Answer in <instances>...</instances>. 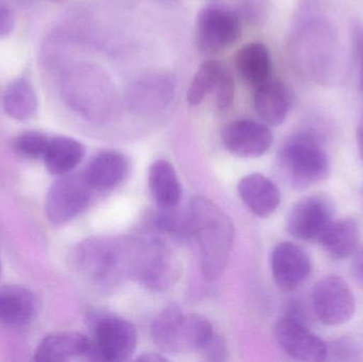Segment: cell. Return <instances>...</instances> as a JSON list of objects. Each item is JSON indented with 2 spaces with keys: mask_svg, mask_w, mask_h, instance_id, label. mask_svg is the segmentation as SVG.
I'll list each match as a JSON object with an SVG mask.
<instances>
[{
  "mask_svg": "<svg viewBox=\"0 0 363 362\" xmlns=\"http://www.w3.org/2000/svg\"><path fill=\"white\" fill-rule=\"evenodd\" d=\"M192 233L200 250V266L207 281L219 280L228 267L234 244V223L215 202L203 196L190 201Z\"/></svg>",
  "mask_w": 363,
  "mask_h": 362,
  "instance_id": "6da1fadb",
  "label": "cell"
},
{
  "mask_svg": "<svg viewBox=\"0 0 363 362\" xmlns=\"http://www.w3.org/2000/svg\"><path fill=\"white\" fill-rule=\"evenodd\" d=\"M61 94L74 113L89 120L106 118L116 99L110 77L102 68L87 64L74 66L64 74Z\"/></svg>",
  "mask_w": 363,
  "mask_h": 362,
  "instance_id": "7a4b0ae2",
  "label": "cell"
},
{
  "mask_svg": "<svg viewBox=\"0 0 363 362\" xmlns=\"http://www.w3.org/2000/svg\"><path fill=\"white\" fill-rule=\"evenodd\" d=\"M76 271L94 286L108 289L128 276V239L91 237L74 248Z\"/></svg>",
  "mask_w": 363,
  "mask_h": 362,
  "instance_id": "3957f363",
  "label": "cell"
},
{
  "mask_svg": "<svg viewBox=\"0 0 363 362\" xmlns=\"http://www.w3.org/2000/svg\"><path fill=\"white\" fill-rule=\"evenodd\" d=\"M180 264L172 251L157 238L128 240V276L146 288L163 291L176 284Z\"/></svg>",
  "mask_w": 363,
  "mask_h": 362,
  "instance_id": "277c9868",
  "label": "cell"
},
{
  "mask_svg": "<svg viewBox=\"0 0 363 362\" xmlns=\"http://www.w3.org/2000/svg\"><path fill=\"white\" fill-rule=\"evenodd\" d=\"M279 162L296 188H307L323 182L330 174L328 154L308 132H298L286 140L279 152Z\"/></svg>",
  "mask_w": 363,
  "mask_h": 362,
  "instance_id": "5b68a950",
  "label": "cell"
},
{
  "mask_svg": "<svg viewBox=\"0 0 363 362\" xmlns=\"http://www.w3.org/2000/svg\"><path fill=\"white\" fill-rule=\"evenodd\" d=\"M91 329L89 361L119 362L131 358L138 346V332L127 319L104 310L87 315Z\"/></svg>",
  "mask_w": 363,
  "mask_h": 362,
  "instance_id": "8992f818",
  "label": "cell"
},
{
  "mask_svg": "<svg viewBox=\"0 0 363 362\" xmlns=\"http://www.w3.org/2000/svg\"><path fill=\"white\" fill-rule=\"evenodd\" d=\"M240 35V18L228 6L208 4L196 17L194 38L196 48L203 55H216L233 46Z\"/></svg>",
  "mask_w": 363,
  "mask_h": 362,
  "instance_id": "52a82bcc",
  "label": "cell"
},
{
  "mask_svg": "<svg viewBox=\"0 0 363 362\" xmlns=\"http://www.w3.org/2000/svg\"><path fill=\"white\" fill-rule=\"evenodd\" d=\"M93 191L83 172L60 176L47 193L45 210L49 222L60 227L76 218L89 205Z\"/></svg>",
  "mask_w": 363,
  "mask_h": 362,
  "instance_id": "ba28073f",
  "label": "cell"
},
{
  "mask_svg": "<svg viewBox=\"0 0 363 362\" xmlns=\"http://www.w3.org/2000/svg\"><path fill=\"white\" fill-rule=\"evenodd\" d=\"M335 205L328 196L313 195L294 204L287 217V230L303 242H321L334 222Z\"/></svg>",
  "mask_w": 363,
  "mask_h": 362,
  "instance_id": "9c48e42d",
  "label": "cell"
},
{
  "mask_svg": "<svg viewBox=\"0 0 363 362\" xmlns=\"http://www.w3.org/2000/svg\"><path fill=\"white\" fill-rule=\"evenodd\" d=\"M311 302L315 317L330 327L349 322L356 312L353 291L336 274L324 276L315 284Z\"/></svg>",
  "mask_w": 363,
  "mask_h": 362,
  "instance_id": "30bf717a",
  "label": "cell"
},
{
  "mask_svg": "<svg viewBox=\"0 0 363 362\" xmlns=\"http://www.w3.org/2000/svg\"><path fill=\"white\" fill-rule=\"evenodd\" d=\"M176 95V80L167 72H147L132 81L125 91V104L138 114L166 108Z\"/></svg>",
  "mask_w": 363,
  "mask_h": 362,
  "instance_id": "8fae6325",
  "label": "cell"
},
{
  "mask_svg": "<svg viewBox=\"0 0 363 362\" xmlns=\"http://www.w3.org/2000/svg\"><path fill=\"white\" fill-rule=\"evenodd\" d=\"M274 338L281 350L294 361L320 362L328 358V344L296 319H281L275 324Z\"/></svg>",
  "mask_w": 363,
  "mask_h": 362,
  "instance_id": "7c38bea8",
  "label": "cell"
},
{
  "mask_svg": "<svg viewBox=\"0 0 363 362\" xmlns=\"http://www.w3.org/2000/svg\"><path fill=\"white\" fill-rule=\"evenodd\" d=\"M222 144L232 154L242 159H255L268 152L273 134L266 123L251 119L234 121L221 133Z\"/></svg>",
  "mask_w": 363,
  "mask_h": 362,
  "instance_id": "4fadbf2b",
  "label": "cell"
},
{
  "mask_svg": "<svg viewBox=\"0 0 363 362\" xmlns=\"http://www.w3.org/2000/svg\"><path fill=\"white\" fill-rule=\"evenodd\" d=\"M271 269L277 287L284 293H292L308 278L311 261L301 247L281 242L271 255Z\"/></svg>",
  "mask_w": 363,
  "mask_h": 362,
  "instance_id": "5bb4252c",
  "label": "cell"
},
{
  "mask_svg": "<svg viewBox=\"0 0 363 362\" xmlns=\"http://www.w3.org/2000/svg\"><path fill=\"white\" fill-rule=\"evenodd\" d=\"M130 171V161L123 153L102 150L96 153L83 170L94 191H110L121 185Z\"/></svg>",
  "mask_w": 363,
  "mask_h": 362,
  "instance_id": "9a60e30c",
  "label": "cell"
},
{
  "mask_svg": "<svg viewBox=\"0 0 363 362\" xmlns=\"http://www.w3.org/2000/svg\"><path fill=\"white\" fill-rule=\"evenodd\" d=\"M38 300L27 287L6 285L0 287V324L21 329L35 319Z\"/></svg>",
  "mask_w": 363,
  "mask_h": 362,
  "instance_id": "2e32d148",
  "label": "cell"
},
{
  "mask_svg": "<svg viewBox=\"0 0 363 362\" xmlns=\"http://www.w3.org/2000/svg\"><path fill=\"white\" fill-rule=\"evenodd\" d=\"M239 197L247 208L259 218H268L281 203V191L262 174L243 176L237 186Z\"/></svg>",
  "mask_w": 363,
  "mask_h": 362,
  "instance_id": "e0dca14e",
  "label": "cell"
},
{
  "mask_svg": "<svg viewBox=\"0 0 363 362\" xmlns=\"http://www.w3.org/2000/svg\"><path fill=\"white\" fill-rule=\"evenodd\" d=\"M91 338L79 332H57L45 337L35 351L36 361H70L87 359L91 354Z\"/></svg>",
  "mask_w": 363,
  "mask_h": 362,
  "instance_id": "ac0fdd59",
  "label": "cell"
},
{
  "mask_svg": "<svg viewBox=\"0 0 363 362\" xmlns=\"http://www.w3.org/2000/svg\"><path fill=\"white\" fill-rule=\"evenodd\" d=\"M291 102V93L287 85L281 81H267L256 87L254 94L256 113L269 125H279L284 123Z\"/></svg>",
  "mask_w": 363,
  "mask_h": 362,
  "instance_id": "d6986e66",
  "label": "cell"
},
{
  "mask_svg": "<svg viewBox=\"0 0 363 362\" xmlns=\"http://www.w3.org/2000/svg\"><path fill=\"white\" fill-rule=\"evenodd\" d=\"M184 319L185 315L181 308L177 304H170L153 321L151 336L164 354L184 353Z\"/></svg>",
  "mask_w": 363,
  "mask_h": 362,
  "instance_id": "ffe728a7",
  "label": "cell"
},
{
  "mask_svg": "<svg viewBox=\"0 0 363 362\" xmlns=\"http://www.w3.org/2000/svg\"><path fill=\"white\" fill-rule=\"evenodd\" d=\"M235 65L238 76L255 89L271 80L272 59L262 43H249L241 47L237 51Z\"/></svg>",
  "mask_w": 363,
  "mask_h": 362,
  "instance_id": "44dd1931",
  "label": "cell"
},
{
  "mask_svg": "<svg viewBox=\"0 0 363 362\" xmlns=\"http://www.w3.org/2000/svg\"><path fill=\"white\" fill-rule=\"evenodd\" d=\"M149 189L159 208L180 205L182 187L178 174L172 163L157 159L151 164L148 176Z\"/></svg>",
  "mask_w": 363,
  "mask_h": 362,
  "instance_id": "7402d4cb",
  "label": "cell"
},
{
  "mask_svg": "<svg viewBox=\"0 0 363 362\" xmlns=\"http://www.w3.org/2000/svg\"><path fill=\"white\" fill-rule=\"evenodd\" d=\"M84 157L82 142L68 136H55L50 137L43 161L49 174L61 176L70 174Z\"/></svg>",
  "mask_w": 363,
  "mask_h": 362,
  "instance_id": "603a6c76",
  "label": "cell"
},
{
  "mask_svg": "<svg viewBox=\"0 0 363 362\" xmlns=\"http://www.w3.org/2000/svg\"><path fill=\"white\" fill-rule=\"evenodd\" d=\"M360 230L357 221L352 218L334 221L320 244L334 259H347L354 256L359 249Z\"/></svg>",
  "mask_w": 363,
  "mask_h": 362,
  "instance_id": "cb8c5ba5",
  "label": "cell"
},
{
  "mask_svg": "<svg viewBox=\"0 0 363 362\" xmlns=\"http://www.w3.org/2000/svg\"><path fill=\"white\" fill-rule=\"evenodd\" d=\"M4 110L11 118L17 121H28L38 112V98L29 80L18 78L6 86L4 93Z\"/></svg>",
  "mask_w": 363,
  "mask_h": 362,
  "instance_id": "d4e9b609",
  "label": "cell"
},
{
  "mask_svg": "<svg viewBox=\"0 0 363 362\" xmlns=\"http://www.w3.org/2000/svg\"><path fill=\"white\" fill-rule=\"evenodd\" d=\"M225 67L226 65L217 60H208L201 64L188 87L187 101L189 106H199L207 96L211 94L213 96Z\"/></svg>",
  "mask_w": 363,
  "mask_h": 362,
  "instance_id": "484cf974",
  "label": "cell"
},
{
  "mask_svg": "<svg viewBox=\"0 0 363 362\" xmlns=\"http://www.w3.org/2000/svg\"><path fill=\"white\" fill-rule=\"evenodd\" d=\"M218 335L213 325L201 315H185L184 319V352H196L204 356Z\"/></svg>",
  "mask_w": 363,
  "mask_h": 362,
  "instance_id": "4316f807",
  "label": "cell"
},
{
  "mask_svg": "<svg viewBox=\"0 0 363 362\" xmlns=\"http://www.w3.org/2000/svg\"><path fill=\"white\" fill-rule=\"evenodd\" d=\"M159 208L160 210L155 218V225L159 230L181 240L194 236L189 210L184 212L179 205L174 208Z\"/></svg>",
  "mask_w": 363,
  "mask_h": 362,
  "instance_id": "83f0119b",
  "label": "cell"
},
{
  "mask_svg": "<svg viewBox=\"0 0 363 362\" xmlns=\"http://www.w3.org/2000/svg\"><path fill=\"white\" fill-rule=\"evenodd\" d=\"M50 137L40 131H25L15 136L12 147L15 152L28 159H43Z\"/></svg>",
  "mask_w": 363,
  "mask_h": 362,
  "instance_id": "f1b7e54d",
  "label": "cell"
},
{
  "mask_svg": "<svg viewBox=\"0 0 363 362\" xmlns=\"http://www.w3.org/2000/svg\"><path fill=\"white\" fill-rule=\"evenodd\" d=\"M235 81L232 72L225 67L222 72L221 78L218 83L217 89L213 94L216 106L219 111H225L230 108L234 101Z\"/></svg>",
  "mask_w": 363,
  "mask_h": 362,
  "instance_id": "f546056e",
  "label": "cell"
},
{
  "mask_svg": "<svg viewBox=\"0 0 363 362\" xmlns=\"http://www.w3.org/2000/svg\"><path fill=\"white\" fill-rule=\"evenodd\" d=\"M352 42L359 72V87L363 93V23H355L352 28Z\"/></svg>",
  "mask_w": 363,
  "mask_h": 362,
  "instance_id": "4dcf8cb0",
  "label": "cell"
},
{
  "mask_svg": "<svg viewBox=\"0 0 363 362\" xmlns=\"http://www.w3.org/2000/svg\"><path fill=\"white\" fill-rule=\"evenodd\" d=\"M15 28V17L12 11L0 2V38L10 35Z\"/></svg>",
  "mask_w": 363,
  "mask_h": 362,
  "instance_id": "1f68e13d",
  "label": "cell"
},
{
  "mask_svg": "<svg viewBox=\"0 0 363 362\" xmlns=\"http://www.w3.org/2000/svg\"><path fill=\"white\" fill-rule=\"evenodd\" d=\"M352 270L357 282L363 287V247L354 254Z\"/></svg>",
  "mask_w": 363,
  "mask_h": 362,
  "instance_id": "d6a6232c",
  "label": "cell"
},
{
  "mask_svg": "<svg viewBox=\"0 0 363 362\" xmlns=\"http://www.w3.org/2000/svg\"><path fill=\"white\" fill-rule=\"evenodd\" d=\"M138 361L148 362H161L167 361L168 359L162 354H155V353H145L142 356L138 357Z\"/></svg>",
  "mask_w": 363,
  "mask_h": 362,
  "instance_id": "836d02e7",
  "label": "cell"
},
{
  "mask_svg": "<svg viewBox=\"0 0 363 362\" xmlns=\"http://www.w3.org/2000/svg\"><path fill=\"white\" fill-rule=\"evenodd\" d=\"M357 144L358 150H359V154L363 161V116L362 118L360 119L359 125H358Z\"/></svg>",
  "mask_w": 363,
  "mask_h": 362,
  "instance_id": "e575fe53",
  "label": "cell"
},
{
  "mask_svg": "<svg viewBox=\"0 0 363 362\" xmlns=\"http://www.w3.org/2000/svg\"><path fill=\"white\" fill-rule=\"evenodd\" d=\"M50 1H53V2H64V1H66V0H50Z\"/></svg>",
  "mask_w": 363,
  "mask_h": 362,
  "instance_id": "d590c367",
  "label": "cell"
},
{
  "mask_svg": "<svg viewBox=\"0 0 363 362\" xmlns=\"http://www.w3.org/2000/svg\"><path fill=\"white\" fill-rule=\"evenodd\" d=\"M2 267H1V261H0V276H1Z\"/></svg>",
  "mask_w": 363,
  "mask_h": 362,
  "instance_id": "8d00e7d4",
  "label": "cell"
},
{
  "mask_svg": "<svg viewBox=\"0 0 363 362\" xmlns=\"http://www.w3.org/2000/svg\"></svg>",
  "mask_w": 363,
  "mask_h": 362,
  "instance_id": "74e56055",
  "label": "cell"
}]
</instances>
